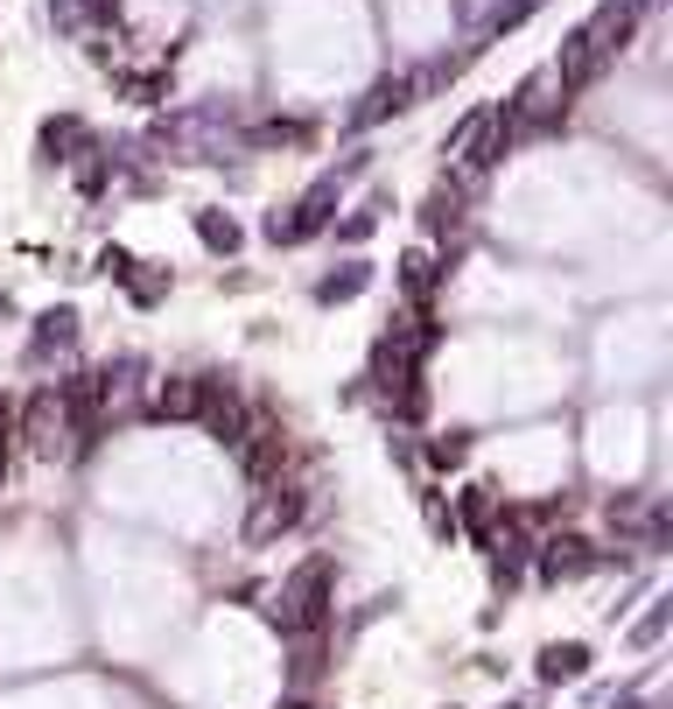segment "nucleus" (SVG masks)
<instances>
[{
  "label": "nucleus",
  "instance_id": "f257e3e1",
  "mask_svg": "<svg viewBox=\"0 0 673 709\" xmlns=\"http://www.w3.org/2000/svg\"><path fill=\"white\" fill-rule=\"evenodd\" d=\"M267 619H274V632H302V640H316V632L330 625V562H323V555H316V562H302Z\"/></svg>",
  "mask_w": 673,
  "mask_h": 709
},
{
  "label": "nucleus",
  "instance_id": "f03ea898",
  "mask_svg": "<svg viewBox=\"0 0 673 709\" xmlns=\"http://www.w3.org/2000/svg\"><path fill=\"white\" fill-rule=\"evenodd\" d=\"M189 415L204 421V436L210 443H225V450H239L246 436H253V415H246V400L232 379H197V400H189Z\"/></svg>",
  "mask_w": 673,
  "mask_h": 709
},
{
  "label": "nucleus",
  "instance_id": "7ed1b4c3",
  "mask_svg": "<svg viewBox=\"0 0 673 709\" xmlns=\"http://www.w3.org/2000/svg\"><path fill=\"white\" fill-rule=\"evenodd\" d=\"M302 520V492H287V485H274V492H260V506H253V520H246V541H274V534H287Z\"/></svg>",
  "mask_w": 673,
  "mask_h": 709
},
{
  "label": "nucleus",
  "instance_id": "20e7f679",
  "mask_svg": "<svg viewBox=\"0 0 673 709\" xmlns=\"http://www.w3.org/2000/svg\"><path fill=\"white\" fill-rule=\"evenodd\" d=\"M589 569H596V548L583 541V534H554V541H541V577H547V583L589 577Z\"/></svg>",
  "mask_w": 673,
  "mask_h": 709
},
{
  "label": "nucleus",
  "instance_id": "39448f33",
  "mask_svg": "<svg viewBox=\"0 0 673 709\" xmlns=\"http://www.w3.org/2000/svg\"><path fill=\"white\" fill-rule=\"evenodd\" d=\"M22 429H29V443L43 450V456L64 450V408H56V394H35V400H29V421H22Z\"/></svg>",
  "mask_w": 673,
  "mask_h": 709
},
{
  "label": "nucleus",
  "instance_id": "423d86ee",
  "mask_svg": "<svg viewBox=\"0 0 673 709\" xmlns=\"http://www.w3.org/2000/svg\"><path fill=\"white\" fill-rule=\"evenodd\" d=\"M589 675V646L568 640V646H547L541 654V681H583Z\"/></svg>",
  "mask_w": 673,
  "mask_h": 709
},
{
  "label": "nucleus",
  "instance_id": "0eeeda50",
  "mask_svg": "<svg viewBox=\"0 0 673 709\" xmlns=\"http://www.w3.org/2000/svg\"><path fill=\"white\" fill-rule=\"evenodd\" d=\"M414 92H421V78H387V85H372V99H365L358 120H387V112L414 106Z\"/></svg>",
  "mask_w": 673,
  "mask_h": 709
},
{
  "label": "nucleus",
  "instance_id": "6e6552de",
  "mask_svg": "<svg viewBox=\"0 0 673 709\" xmlns=\"http://www.w3.org/2000/svg\"><path fill=\"white\" fill-rule=\"evenodd\" d=\"M506 148H512V127H506V120H491L485 133H477V148H470V162H477V169H491L498 155H506Z\"/></svg>",
  "mask_w": 673,
  "mask_h": 709
},
{
  "label": "nucleus",
  "instance_id": "1a4fd4ad",
  "mask_svg": "<svg viewBox=\"0 0 673 709\" xmlns=\"http://www.w3.org/2000/svg\"><path fill=\"white\" fill-rule=\"evenodd\" d=\"M189 400H197V379H169V387L155 394V415H169V421H183V415H189Z\"/></svg>",
  "mask_w": 673,
  "mask_h": 709
},
{
  "label": "nucleus",
  "instance_id": "9d476101",
  "mask_svg": "<svg viewBox=\"0 0 673 709\" xmlns=\"http://www.w3.org/2000/svg\"><path fill=\"white\" fill-rule=\"evenodd\" d=\"M197 233H204V246H225V254L239 246V225H232V218H218V211H204V218H197Z\"/></svg>",
  "mask_w": 673,
  "mask_h": 709
},
{
  "label": "nucleus",
  "instance_id": "9b49d317",
  "mask_svg": "<svg viewBox=\"0 0 673 709\" xmlns=\"http://www.w3.org/2000/svg\"><path fill=\"white\" fill-rule=\"evenodd\" d=\"M358 289H365V267H344V275H330V281H323L316 296H323V302H351Z\"/></svg>",
  "mask_w": 673,
  "mask_h": 709
},
{
  "label": "nucleus",
  "instance_id": "f8f14e48",
  "mask_svg": "<svg viewBox=\"0 0 673 709\" xmlns=\"http://www.w3.org/2000/svg\"><path fill=\"white\" fill-rule=\"evenodd\" d=\"M78 141H85L78 120H50V127H43V148H50V155H56V148H78Z\"/></svg>",
  "mask_w": 673,
  "mask_h": 709
},
{
  "label": "nucleus",
  "instance_id": "ddd939ff",
  "mask_svg": "<svg viewBox=\"0 0 673 709\" xmlns=\"http://www.w3.org/2000/svg\"><path fill=\"white\" fill-rule=\"evenodd\" d=\"M70 337H78V316H70V310H50V316H43V344H70Z\"/></svg>",
  "mask_w": 673,
  "mask_h": 709
},
{
  "label": "nucleus",
  "instance_id": "4468645a",
  "mask_svg": "<svg viewBox=\"0 0 673 709\" xmlns=\"http://www.w3.org/2000/svg\"><path fill=\"white\" fill-rule=\"evenodd\" d=\"M408 289H414V296H428V289H435V260H428V254H414V260H408Z\"/></svg>",
  "mask_w": 673,
  "mask_h": 709
},
{
  "label": "nucleus",
  "instance_id": "2eb2a0df",
  "mask_svg": "<svg viewBox=\"0 0 673 709\" xmlns=\"http://www.w3.org/2000/svg\"><path fill=\"white\" fill-rule=\"evenodd\" d=\"M485 520H491V499H485V492H464V527L485 534Z\"/></svg>",
  "mask_w": 673,
  "mask_h": 709
},
{
  "label": "nucleus",
  "instance_id": "dca6fc26",
  "mask_svg": "<svg viewBox=\"0 0 673 709\" xmlns=\"http://www.w3.org/2000/svg\"><path fill=\"white\" fill-rule=\"evenodd\" d=\"M660 632H666V604H652L645 619H639V646H652V640H660Z\"/></svg>",
  "mask_w": 673,
  "mask_h": 709
},
{
  "label": "nucleus",
  "instance_id": "f3484780",
  "mask_svg": "<svg viewBox=\"0 0 673 709\" xmlns=\"http://www.w3.org/2000/svg\"><path fill=\"white\" fill-rule=\"evenodd\" d=\"M470 443H464V436H442V443H428V456H435V464H456V456H464Z\"/></svg>",
  "mask_w": 673,
  "mask_h": 709
},
{
  "label": "nucleus",
  "instance_id": "a211bd4d",
  "mask_svg": "<svg viewBox=\"0 0 673 709\" xmlns=\"http://www.w3.org/2000/svg\"><path fill=\"white\" fill-rule=\"evenodd\" d=\"M8 443H14V408L0 400V471H8Z\"/></svg>",
  "mask_w": 673,
  "mask_h": 709
},
{
  "label": "nucleus",
  "instance_id": "6ab92c4d",
  "mask_svg": "<svg viewBox=\"0 0 673 709\" xmlns=\"http://www.w3.org/2000/svg\"><path fill=\"white\" fill-rule=\"evenodd\" d=\"M281 709H310V702H302V696H295V702H281Z\"/></svg>",
  "mask_w": 673,
  "mask_h": 709
}]
</instances>
